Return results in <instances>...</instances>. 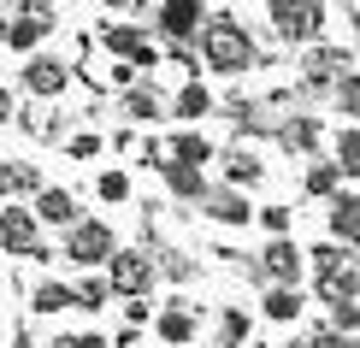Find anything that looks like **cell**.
I'll use <instances>...</instances> for the list:
<instances>
[{
  "label": "cell",
  "instance_id": "1",
  "mask_svg": "<svg viewBox=\"0 0 360 348\" xmlns=\"http://www.w3.org/2000/svg\"><path fill=\"white\" fill-rule=\"evenodd\" d=\"M201 65L207 71H224V77H243V71L254 65V36L236 18L201 24Z\"/></svg>",
  "mask_w": 360,
  "mask_h": 348
},
{
  "label": "cell",
  "instance_id": "2",
  "mask_svg": "<svg viewBox=\"0 0 360 348\" xmlns=\"http://www.w3.org/2000/svg\"><path fill=\"white\" fill-rule=\"evenodd\" d=\"M272 30L283 41H319L325 36V0H272Z\"/></svg>",
  "mask_w": 360,
  "mask_h": 348
},
{
  "label": "cell",
  "instance_id": "3",
  "mask_svg": "<svg viewBox=\"0 0 360 348\" xmlns=\"http://www.w3.org/2000/svg\"><path fill=\"white\" fill-rule=\"evenodd\" d=\"M65 254L77 266H107L112 254H118V236H112V224L107 219H77L65 231Z\"/></svg>",
  "mask_w": 360,
  "mask_h": 348
},
{
  "label": "cell",
  "instance_id": "4",
  "mask_svg": "<svg viewBox=\"0 0 360 348\" xmlns=\"http://www.w3.org/2000/svg\"><path fill=\"white\" fill-rule=\"evenodd\" d=\"M53 24H59V18H53L48 0H18V6H12V18L0 24V41H6V48H36Z\"/></svg>",
  "mask_w": 360,
  "mask_h": 348
},
{
  "label": "cell",
  "instance_id": "5",
  "mask_svg": "<svg viewBox=\"0 0 360 348\" xmlns=\"http://www.w3.org/2000/svg\"><path fill=\"white\" fill-rule=\"evenodd\" d=\"M107 283H112V295H148V290H154V254L118 248L107 260Z\"/></svg>",
  "mask_w": 360,
  "mask_h": 348
},
{
  "label": "cell",
  "instance_id": "6",
  "mask_svg": "<svg viewBox=\"0 0 360 348\" xmlns=\"http://www.w3.org/2000/svg\"><path fill=\"white\" fill-rule=\"evenodd\" d=\"M302 248H295L290 236H272L266 242V254H260V278H272V290H295L302 283Z\"/></svg>",
  "mask_w": 360,
  "mask_h": 348
},
{
  "label": "cell",
  "instance_id": "7",
  "mask_svg": "<svg viewBox=\"0 0 360 348\" xmlns=\"http://www.w3.org/2000/svg\"><path fill=\"white\" fill-rule=\"evenodd\" d=\"M160 36H172V41H189V36H201V24H207V6L201 0H160Z\"/></svg>",
  "mask_w": 360,
  "mask_h": 348
},
{
  "label": "cell",
  "instance_id": "8",
  "mask_svg": "<svg viewBox=\"0 0 360 348\" xmlns=\"http://www.w3.org/2000/svg\"><path fill=\"white\" fill-rule=\"evenodd\" d=\"M0 248L6 254H36L41 248V236H36V213L30 207H0Z\"/></svg>",
  "mask_w": 360,
  "mask_h": 348
},
{
  "label": "cell",
  "instance_id": "9",
  "mask_svg": "<svg viewBox=\"0 0 360 348\" xmlns=\"http://www.w3.org/2000/svg\"><path fill=\"white\" fill-rule=\"evenodd\" d=\"M65 83H71V65L53 59V53H36L24 65V89H30V95H65Z\"/></svg>",
  "mask_w": 360,
  "mask_h": 348
},
{
  "label": "cell",
  "instance_id": "10",
  "mask_svg": "<svg viewBox=\"0 0 360 348\" xmlns=\"http://www.w3.org/2000/svg\"><path fill=\"white\" fill-rule=\"evenodd\" d=\"M201 213L213 219V224H248V219H254V207L243 201V189L224 183V189H207V195H201Z\"/></svg>",
  "mask_w": 360,
  "mask_h": 348
},
{
  "label": "cell",
  "instance_id": "11",
  "mask_svg": "<svg viewBox=\"0 0 360 348\" xmlns=\"http://www.w3.org/2000/svg\"><path fill=\"white\" fill-rule=\"evenodd\" d=\"M342 65H349V53H342V48H307V59H302V83H307V89H325V83L342 77Z\"/></svg>",
  "mask_w": 360,
  "mask_h": 348
},
{
  "label": "cell",
  "instance_id": "12",
  "mask_svg": "<svg viewBox=\"0 0 360 348\" xmlns=\"http://www.w3.org/2000/svg\"><path fill=\"white\" fill-rule=\"evenodd\" d=\"M331 242L360 254V195H331Z\"/></svg>",
  "mask_w": 360,
  "mask_h": 348
},
{
  "label": "cell",
  "instance_id": "13",
  "mask_svg": "<svg viewBox=\"0 0 360 348\" xmlns=\"http://www.w3.org/2000/svg\"><path fill=\"white\" fill-rule=\"evenodd\" d=\"M30 213H36V224H65L71 231L77 224V201H71V189H41Z\"/></svg>",
  "mask_w": 360,
  "mask_h": 348
},
{
  "label": "cell",
  "instance_id": "14",
  "mask_svg": "<svg viewBox=\"0 0 360 348\" xmlns=\"http://www.w3.org/2000/svg\"><path fill=\"white\" fill-rule=\"evenodd\" d=\"M160 172H166V189H172V195H184V201H201V195H207L201 165H177V160H166Z\"/></svg>",
  "mask_w": 360,
  "mask_h": 348
},
{
  "label": "cell",
  "instance_id": "15",
  "mask_svg": "<svg viewBox=\"0 0 360 348\" xmlns=\"http://www.w3.org/2000/svg\"><path fill=\"white\" fill-rule=\"evenodd\" d=\"M278 142H283V148H295V154H307V148H319V118H313V112H295V118H283Z\"/></svg>",
  "mask_w": 360,
  "mask_h": 348
},
{
  "label": "cell",
  "instance_id": "16",
  "mask_svg": "<svg viewBox=\"0 0 360 348\" xmlns=\"http://www.w3.org/2000/svg\"><path fill=\"white\" fill-rule=\"evenodd\" d=\"M0 195H41V172H36L30 160L0 165Z\"/></svg>",
  "mask_w": 360,
  "mask_h": 348
},
{
  "label": "cell",
  "instance_id": "17",
  "mask_svg": "<svg viewBox=\"0 0 360 348\" xmlns=\"http://www.w3.org/2000/svg\"><path fill=\"white\" fill-rule=\"evenodd\" d=\"M172 160L177 165H207V160H213V142H207L201 130H177L172 136Z\"/></svg>",
  "mask_w": 360,
  "mask_h": 348
},
{
  "label": "cell",
  "instance_id": "18",
  "mask_svg": "<svg viewBox=\"0 0 360 348\" xmlns=\"http://www.w3.org/2000/svg\"><path fill=\"white\" fill-rule=\"evenodd\" d=\"M154 325H160V342H172V348H184V342L195 337V313H189V307H166Z\"/></svg>",
  "mask_w": 360,
  "mask_h": 348
},
{
  "label": "cell",
  "instance_id": "19",
  "mask_svg": "<svg viewBox=\"0 0 360 348\" xmlns=\"http://www.w3.org/2000/svg\"><path fill=\"white\" fill-rule=\"evenodd\" d=\"M260 154H248V148H231L224 154V177H231V189H243V183H260Z\"/></svg>",
  "mask_w": 360,
  "mask_h": 348
},
{
  "label": "cell",
  "instance_id": "20",
  "mask_svg": "<svg viewBox=\"0 0 360 348\" xmlns=\"http://www.w3.org/2000/svg\"><path fill=\"white\" fill-rule=\"evenodd\" d=\"M307 266H313V283H319V278H337L342 266H354V254L342 248V242H319V248H313V260H307Z\"/></svg>",
  "mask_w": 360,
  "mask_h": 348
},
{
  "label": "cell",
  "instance_id": "21",
  "mask_svg": "<svg viewBox=\"0 0 360 348\" xmlns=\"http://www.w3.org/2000/svg\"><path fill=\"white\" fill-rule=\"evenodd\" d=\"M266 319H278V325H290V319H302V290H266Z\"/></svg>",
  "mask_w": 360,
  "mask_h": 348
},
{
  "label": "cell",
  "instance_id": "22",
  "mask_svg": "<svg viewBox=\"0 0 360 348\" xmlns=\"http://www.w3.org/2000/svg\"><path fill=\"white\" fill-rule=\"evenodd\" d=\"M172 107H177V118H207L213 112V95H207V83H184Z\"/></svg>",
  "mask_w": 360,
  "mask_h": 348
},
{
  "label": "cell",
  "instance_id": "23",
  "mask_svg": "<svg viewBox=\"0 0 360 348\" xmlns=\"http://www.w3.org/2000/svg\"><path fill=\"white\" fill-rule=\"evenodd\" d=\"M331 165H337L342 177H360V124H349V130L337 136V160Z\"/></svg>",
  "mask_w": 360,
  "mask_h": 348
},
{
  "label": "cell",
  "instance_id": "24",
  "mask_svg": "<svg viewBox=\"0 0 360 348\" xmlns=\"http://www.w3.org/2000/svg\"><path fill=\"white\" fill-rule=\"evenodd\" d=\"M30 307L36 313H65V307H77V295H71V283H41Z\"/></svg>",
  "mask_w": 360,
  "mask_h": 348
},
{
  "label": "cell",
  "instance_id": "25",
  "mask_svg": "<svg viewBox=\"0 0 360 348\" xmlns=\"http://www.w3.org/2000/svg\"><path fill=\"white\" fill-rule=\"evenodd\" d=\"M124 112L136 118V124H154L160 118V95L154 89H124Z\"/></svg>",
  "mask_w": 360,
  "mask_h": 348
},
{
  "label": "cell",
  "instance_id": "26",
  "mask_svg": "<svg viewBox=\"0 0 360 348\" xmlns=\"http://www.w3.org/2000/svg\"><path fill=\"white\" fill-rule=\"evenodd\" d=\"M101 41H107V53H136L142 48V30H130V24H107V30H101Z\"/></svg>",
  "mask_w": 360,
  "mask_h": 348
},
{
  "label": "cell",
  "instance_id": "27",
  "mask_svg": "<svg viewBox=\"0 0 360 348\" xmlns=\"http://www.w3.org/2000/svg\"><path fill=\"white\" fill-rule=\"evenodd\" d=\"M71 295H77V307H89V313H95V307H107V301H112V283H107V278H83Z\"/></svg>",
  "mask_w": 360,
  "mask_h": 348
},
{
  "label": "cell",
  "instance_id": "28",
  "mask_svg": "<svg viewBox=\"0 0 360 348\" xmlns=\"http://www.w3.org/2000/svg\"><path fill=\"white\" fill-rule=\"evenodd\" d=\"M243 337H248V313H243V307H224V313H219V342L236 348Z\"/></svg>",
  "mask_w": 360,
  "mask_h": 348
},
{
  "label": "cell",
  "instance_id": "29",
  "mask_svg": "<svg viewBox=\"0 0 360 348\" xmlns=\"http://www.w3.org/2000/svg\"><path fill=\"white\" fill-rule=\"evenodd\" d=\"M337 183H342L337 165H307V195H337Z\"/></svg>",
  "mask_w": 360,
  "mask_h": 348
},
{
  "label": "cell",
  "instance_id": "30",
  "mask_svg": "<svg viewBox=\"0 0 360 348\" xmlns=\"http://www.w3.org/2000/svg\"><path fill=\"white\" fill-rule=\"evenodd\" d=\"M95 195H101V201H130V177L124 172H101L95 177Z\"/></svg>",
  "mask_w": 360,
  "mask_h": 348
},
{
  "label": "cell",
  "instance_id": "31",
  "mask_svg": "<svg viewBox=\"0 0 360 348\" xmlns=\"http://www.w3.org/2000/svg\"><path fill=\"white\" fill-rule=\"evenodd\" d=\"M331 330H337V337H354V330H360V301H337V307H331Z\"/></svg>",
  "mask_w": 360,
  "mask_h": 348
},
{
  "label": "cell",
  "instance_id": "32",
  "mask_svg": "<svg viewBox=\"0 0 360 348\" xmlns=\"http://www.w3.org/2000/svg\"><path fill=\"white\" fill-rule=\"evenodd\" d=\"M337 112H360V71L337 77Z\"/></svg>",
  "mask_w": 360,
  "mask_h": 348
},
{
  "label": "cell",
  "instance_id": "33",
  "mask_svg": "<svg viewBox=\"0 0 360 348\" xmlns=\"http://www.w3.org/2000/svg\"><path fill=\"white\" fill-rule=\"evenodd\" d=\"M260 224L272 236H283V231H290V207H260Z\"/></svg>",
  "mask_w": 360,
  "mask_h": 348
},
{
  "label": "cell",
  "instance_id": "34",
  "mask_svg": "<svg viewBox=\"0 0 360 348\" xmlns=\"http://www.w3.org/2000/svg\"><path fill=\"white\" fill-rule=\"evenodd\" d=\"M65 148H71V160H89V154H101V136H89V130H83V136H71Z\"/></svg>",
  "mask_w": 360,
  "mask_h": 348
},
{
  "label": "cell",
  "instance_id": "35",
  "mask_svg": "<svg viewBox=\"0 0 360 348\" xmlns=\"http://www.w3.org/2000/svg\"><path fill=\"white\" fill-rule=\"evenodd\" d=\"M53 348H112L107 337H95V330H83V337H59Z\"/></svg>",
  "mask_w": 360,
  "mask_h": 348
},
{
  "label": "cell",
  "instance_id": "36",
  "mask_svg": "<svg viewBox=\"0 0 360 348\" xmlns=\"http://www.w3.org/2000/svg\"><path fill=\"white\" fill-rule=\"evenodd\" d=\"M124 319H130V325H142V319H148V301H142V295H130V301H124Z\"/></svg>",
  "mask_w": 360,
  "mask_h": 348
},
{
  "label": "cell",
  "instance_id": "37",
  "mask_svg": "<svg viewBox=\"0 0 360 348\" xmlns=\"http://www.w3.org/2000/svg\"><path fill=\"white\" fill-rule=\"evenodd\" d=\"M6 118H18V101H12L6 83H0V124H6Z\"/></svg>",
  "mask_w": 360,
  "mask_h": 348
},
{
  "label": "cell",
  "instance_id": "38",
  "mask_svg": "<svg viewBox=\"0 0 360 348\" xmlns=\"http://www.w3.org/2000/svg\"><path fill=\"white\" fill-rule=\"evenodd\" d=\"M166 271H172V278H189V271H195V266L184 260V254H166Z\"/></svg>",
  "mask_w": 360,
  "mask_h": 348
},
{
  "label": "cell",
  "instance_id": "39",
  "mask_svg": "<svg viewBox=\"0 0 360 348\" xmlns=\"http://www.w3.org/2000/svg\"><path fill=\"white\" fill-rule=\"evenodd\" d=\"M12 348H36V342H30V337H24V330H18V337H12Z\"/></svg>",
  "mask_w": 360,
  "mask_h": 348
},
{
  "label": "cell",
  "instance_id": "40",
  "mask_svg": "<svg viewBox=\"0 0 360 348\" xmlns=\"http://www.w3.org/2000/svg\"><path fill=\"white\" fill-rule=\"evenodd\" d=\"M107 6H130V0H107Z\"/></svg>",
  "mask_w": 360,
  "mask_h": 348
}]
</instances>
